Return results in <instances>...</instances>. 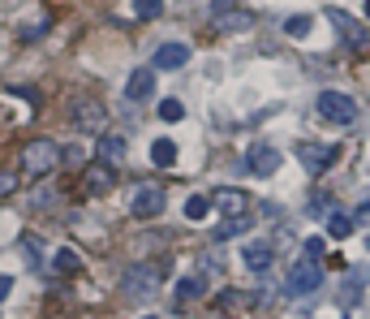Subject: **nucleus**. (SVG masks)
I'll list each match as a JSON object with an SVG mask.
<instances>
[{
	"label": "nucleus",
	"instance_id": "nucleus-3",
	"mask_svg": "<svg viewBox=\"0 0 370 319\" xmlns=\"http://www.w3.org/2000/svg\"><path fill=\"white\" fill-rule=\"evenodd\" d=\"M69 121L78 125V130H91V134H104L108 125V113L100 100H91V95H78V100L69 104Z\"/></svg>",
	"mask_w": 370,
	"mask_h": 319
},
{
	"label": "nucleus",
	"instance_id": "nucleus-33",
	"mask_svg": "<svg viewBox=\"0 0 370 319\" xmlns=\"http://www.w3.org/2000/svg\"><path fill=\"white\" fill-rule=\"evenodd\" d=\"M147 319H159V315H147Z\"/></svg>",
	"mask_w": 370,
	"mask_h": 319
},
{
	"label": "nucleus",
	"instance_id": "nucleus-15",
	"mask_svg": "<svg viewBox=\"0 0 370 319\" xmlns=\"http://www.w3.org/2000/svg\"><path fill=\"white\" fill-rule=\"evenodd\" d=\"M151 164H155V168L176 164V142H172V138H155V147H151Z\"/></svg>",
	"mask_w": 370,
	"mask_h": 319
},
{
	"label": "nucleus",
	"instance_id": "nucleus-10",
	"mask_svg": "<svg viewBox=\"0 0 370 319\" xmlns=\"http://www.w3.org/2000/svg\"><path fill=\"white\" fill-rule=\"evenodd\" d=\"M151 91H155V69H134L130 82H125V100L142 104V100H151Z\"/></svg>",
	"mask_w": 370,
	"mask_h": 319
},
{
	"label": "nucleus",
	"instance_id": "nucleus-24",
	"mask_svg": "<svg viewBox=\"0 0 370 319\" xmlns=\"http://www.w3.org/2000/svg\"><path fill=\"white\" fill-rule=\"evenodd\" d=\"M181 113H185L181 100H159V117L164 121H181Z\"/></svg>",
	"mask_w": 370,
	"mask_h": 319
},
{
	"label": "nucleus",
	"instance_id": "nucleus-25",
	"mask_svg": "<svg viewBox=\"0 0 370 319\" xmlns=\"http://www.w3.org/2000/svg\"><path fill=\"white\" fill-rule=\"evenodd\" d=\"M18 190V173H0V199H9Z\"/></svg>",
	"mask_w": 370,
	"mask_h": 319
},
{
	"label": "nucleus",
	"instance_id": "nucleus-21",
	"mask_svg": "<svg viewBox=\"0 0 370 319\" xmlns=\"http://www.w3.org/2000/svg\"><path fill=\"white\" fill-rule=\"evenodd\" d=\"M207 212H211V199H203V195H189V199H185V216H189V220H203Z\"/></svg>",
	"mask_w": 370,
	"mask_h": 319
},
{
	"label": "nucleus",
	"instance_id": "nucleus-31",
	"mask_svg": "<svg viewBox=\"0 0 370 319\" xmlns=\"http://www.w3.org/2000/svg\"><path fill=\"white\" fill-rule=\"evenodd\" d=\"M366 18H370V0H366Z\"/></svg>",
	"mask_w": 370,
	"mask_h": 319
},
{
	"label": "nucleus",
	"instance_id": "nucleus-17",
	"mask_svg": "<svg viewBox=\"0 0 370 319\" xmlns=\"http://www.w3.org/2000/svg\"><path fill=\"white\" fill-rule=\"evenodd\" d=\"M250 229L246 216H224V229H216V242H229V237H241Z\"/></svg>",
	"mask_w": 370,
	"mask_h": 319
},
{
	"label": "nucleus",
	"instance_id": "nucleus-26",
	"mask_svg": "<svg viewBox=\"0 0 370 319\" xmlns=\"http://www.w3.org/2000/svg\"><path fill=\"white\" fill-rule=\"evenodd\" d=\"M220 26H224V30H246V26H250V18H246V13H229V18H224Z\"/></svg>",
	"mask_w": 370,
	"mask_h": 319
},
{
	"label": "nucleus",
	"instance_id": "nucleus-8",
	"mask_svg": "<svg viewBox=\"0 0 370 319\" xmlns=\"http://www.w3.org/2000/svg\"><path fill=\"white\" fill-rule=\"evenodd\" d=\"M246 168L254 173V177H271V173L280 168V151H276V147H263V142H259V147H250Z\"/></svg>",
	"mask_w": 370,
	"mask_h": 319
},
{
	"label": "nucleus",
	"instance_id": "nucleus-7",
	"mask_svg": "<svg viewBox=\"0 0 370 319\" xmlns=\"http://www.w3.org/2000/svg\"><path fill=\"white\" fill-rule=\"evenodd\" d=\"M130 212L142 216V220L159 216V212H164V190H159V186H138V195L130 199Z\"/></svg>",
	"mask_w": 370,
	"mask_h": 319
},
{
	"label": "nucleus",
	"instance_id": "nucleus-11",
	"mask_svg": "<svg viewBox=\"0 0 370 319\" xmlns=\"http://www.w3.org/2000/svg\"><path fill=\"white\" fill-rule=\"evenodd\" d=\"M189 60V47L185 43H159L155 47V69H181Z\"/></svg>",
	"mask_w": 370,
	"mask_h": 319
},
{
	"label": "nucleus",
	"instance_id": "nucleus-19",
	"mask_svg": "<svg viewBox=\"0 0 370 319\" xmlns=\"http://www.w3.org/2000/svg\"><path fill=\"white\" fill-rule=\"evenodd\" d=\"M310 26H314V22L305 18V13H293V18L284 22V35H288V39H305V35H310Z\"/></svg>",
	"mask_w": 370,
	"mask_h": 319
},
{
	"label": "nucleus",
	"instance_id": "nucleus-5",
	"mask_svg": "<svg viewBox=\"0 0 370 319\" xmlns=\"http://www.w3.org/2000/svg\"><path fill=\"white\" fill-rule=\"evenodd\" d=\"M319 285H323V263H314L310 254L288 267V289H293V294H314Z\"/></svg>",
	"mask_w": 370,
	"mask_h": 319
},
{
	"label": "nucleus",
	"instance_id": "nucleus-1",
	"mask_svg": "<svg viewBox=\"0 0 370 319\" xmlns=\"http://www.w3.org/2000/svg\"><path fill=\"white\" fill-rule=\"evenodd\" d=\"M164 276H168L164 263H134V267H125L121 289H125V298L142 302V298H151V294L159 289V280H164Z\"/></svg>",
	"mask_w": 370,
	"mask_h": 319
},
{
	"label": "nucleus",
	"instance_id": "nucleus-9",
	"mask_svg": "<svg viewBox=\"0 0 370 319\" xmlns=\"http://www.w3.org/2000/svg\"><path fill=\"white\" fill-rule=\"evenodd\" d=\"M332 26L340 30V39H345L349 47H366V39H370V35H366V26H362V22H353L349 13H340V9H332Z\"/></svg>",
	"mask_w": 370,
	"mask_h": 319
},
{
	"label": "nucleus",
	"instance_id": "nucleus-2",
	"mask_svg": "<svg viewBox=\"0 0 370 319\" xmlns=\"http://www.w3.org/2000/svg\"><path fill=\"white\" fill-rule=\"evenodd\" d=\"M56 160H60L56 138H30L26 147H22V168H26V173H35V177L52 173V168H56Z\"/></svg>",
	"mask_w": 370,
	"mask_h": 319
},
{
	"label": "nucleus",
	"instance_id": "nucleus-27",
	"mask_svg": "<svg viewBox=\"0 0 370 319\" xmlns=\"http://www.w3.org/2000/svg\"><path fill=\"white\" fill-rule=\"evenodd\" d=\"M60 155H65V164H82V147H60Z\"/></svg>",
	"mask_w": 370,
	"mask_h": 319
},
{
	"label": "nucleus",
	"instance_id": "nucleus-18",
	"mask_svg": "<svg viewBox=\"0 0 370 319\" xmlns=\"http://www.w3.org/2000/svg\"><path fill=\"white\" fill-rule=\"evenodd\" d=\"M130 9H134V18L151 22V18H159V13H164V0H130Z\"/></svg>",
	"mask_w": 370,
	"mask_h": 319
},
{
	"label": "nucleus",
	"instance_id": "nucleus-30",
	"mask_svg": "<svg viewBox=\"0 0 370 319\" xmlns=\"http://www.w3.org/2000/svg\"><path fill=\"white\" fill-rule=\"evenodd\" d=\"M211 5H216V13H224V9H229V5H233V0H211Z\"/></svg>",
	"mask_w": 370,
	"mask_h": 319
},
{
	"label": "nucleus",
	"instance_id": "nucleus-4",
	"mask_svg": "<svg viewBox=\"0 0 370 319\" xmlns=\"http://www.w3.org/2000/svg\"><path fill=\"white\" fill-rule=\"evenodd\" d=\"M319 113H323L332 125H353L358 121V104H353L345 91H323L319 95Z\"/></svg>",
	"mask_w": 370,
	"mask_h": 319
},
{
	"label": "nucleus",
	"instance_id": "nucleus-22",
	"mask_svg": "<svg viewBox=\"0 0 370 319\" xmlns=\"http://www.w3.org/2000/svg\"><path fill=\"white\" fill-rule=\"evenodd\" d=\"M327 233H332V237H349V233H353V220L340 216V212H332V216H327Z\"/></svg>",
	"mask_w": 370,
	"mask_h": 319
},
{
	"label": "nucleus",
	"instance_id": "nucleus-23",
	"mask_svg": "<svg viewBox=\"0 0 370 319\" xmlns=\"http://www.w3.org/2000/svg\"><path fill=\"white\" fill-rule=\"evenodd\" d=\"M52 267H56V272H78L82 263H78L73 250H56V254H52Z\"/></svg>",
	"mask_w": 370,
	"mask_h": 319
},
{
	"label": "nucleus",
	"instance_id": "nucleus-28",
	"mask_svg": "<svg viewBox=\"0 0 370 319\" xmlns=\"http://www.w3.org/2000/svg\"><path fill=\"white\" fill-rule=\"evenodd\" d=\"M305 254H310V259H319V254H323V237H310V242H305Z\"/></svg>",
	"mask_w": 370,
	"mask_h": 319
},
{
	"label": "nucleus",
	"instance_id": "nucleus-16",
	"mask_svg": "<svg viewBox=\"0 0 370 319\" xmlns=\"http://www.w3.org/2000/svg\"><path fill=\"white\" fill-rule=\"evenodd\" d=\"M203 289H207V280H203V276H181V280H176V298H181V302L203 298Z\"/></svg>",
	"mask_w": 370,
	"mask_h": 319
},
{
	"label": "nucleus",
	"instance_id": "nucleus-13",
	"mask_svg": "<svg viewBox=\"0 0 370 319\" xmlns=\"http://www.w3.org/2000/svg\"><path fill=\"white\" fill-rule=\"evenodd\" d=\"M95 160H100V164H121V160H125V138H117V134H100Z\"/></svg>",
	"mask_w": 370,
	"mask_h": 319
},
{
	"label": "nucleus",
	"instance_id": "nucleus-29",
	"mask_svg": "<svg viewBox=\"0 0 370 319\" xmlns=\"http://www.w3.org/2000/svg\"><path fill=\"white\" fill-rule=\"evenodd\" d=\"M9 289H13V280H9V276H0V302L9 298Z\"/></svg>",
	"mask_w": 370,
	"mask_h": 319
},
{
	"label": "nucleus",
	"instance_id": "nucleus-6",
	"mask_svg": "<svg viewBox=\"0 0 370 319\" xmlns=\"http://www.w3.org/2000/svg\"><path fill=\"white\" fill-rule=\"evenodd\" d=\"M297 160L305 164V173H327L336 164V147H323V142H297Z\"/></svg>",
	"mask_w": 370,
	"mask_h": 319
},
{
	"label": "nucleus",
	"instance_id": "nucleus-12",
	"mask_svg": "<svg viewBox=\"0 0 370 319\" xmlns=\"http://www.w3.org/2000/svg\"><path fill=\"white\" fill-rule=\"evenodd\" d=\"M241 263H246L250 272H267V267H271V246H267V242H246Z\"/></svg>",
	"mask_w": 370,
	"mask_h": 319
},
{
	"label": "nucleus",
	"instance_id": "nucleus-20",
	"mask_svg": "<svg viewBox=\"0 0 370 319\" xmlns=\"http://www.w3.org/2000/svg\"><path fill=\"white\" fill-rule=\"evenodd\" d=\"M86 186H91V190H108V186H112V164H95V168L86 173Z\"/></svg>",
	"mask_w": 370,
	"mask_h": 319
},
{
	"label": "nucleus",
	"instance_id": "nucleus-14",
	"mask_svg": "<svg viewBox=\"0 0 370 319\" xmlns=\"http://www.w3.org/2000/svg\"><path fill=\"white\" fill-rule=\"evenodd\" d=\"M211 207H220V216H246V195L241 190H216Z\"/></svg>",
	"mask_w": 370,
	"mask_h": 319
},
{
	"label": "nucleus",
	"instance_id": "nucleus-32",
	"mask_svg": "<svg viewBox=\"0 0 370 319\" xmlns=\"http://www.w3.org/2000/svg\"><path fill=\"white\" fill-rule=\"evenodd\" d=\"M366 250H370V237H366Z\"/></svg>",
	"mask_w": 370,
	"mask_h": 319
}]
</instances>
